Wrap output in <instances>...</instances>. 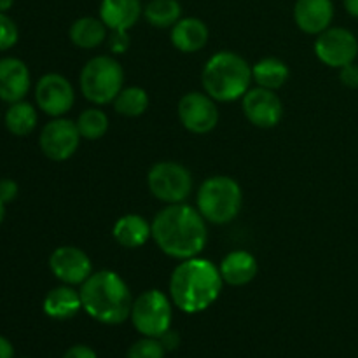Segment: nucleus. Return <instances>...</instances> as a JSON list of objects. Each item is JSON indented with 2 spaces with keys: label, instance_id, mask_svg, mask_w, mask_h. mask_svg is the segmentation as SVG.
Listing matches in <instances>:
<instances>
[{
  "label": "nucleus",
  "instance_id": "5",
  "mask_svg": "<svg viewBox=\"0 0 358 358\" xmlns=\"http://www.w3.org/2000/svg\"><path fill=\"white\" fill-rule=\"evenodd\" d=\"M243 206L240 184L227 175L210 177L196 192V208L210 224L224 226L233 222Z\"/></svg>",
  "mask_w": 358,
  "mask_h": 358
},
{
  "label": "nucleus",
  "instance_id": "9",
  "mask_svg": "<svg viewBox=\"0 0 358 358\" xmlns=\"http://www.w3.org/2000/svg\"><path fill=\"white\" fill-rule=\"evenodd\" d=\"M315 55L324 65L331 69H343L357 59L358 38L348 28L331 27L317 35Z\"/></svg>",
  "mask_w": 358,
  "mask_h": 358
},
{
  "label": "nucleus",
  "instance_id": "7",
  "mask_svg": "<svg viewBox=\"0 0 358 358\" xmlns=\"http://www.w3.org/2000/svg\"><path fill=\"white\" fill-rule=\"evenodd\" d=\"M171 299L157 289L145 290L133 299L131 318L133 327L145 338L159 339L171 327Z\"/></svg>",
  "mask_w": 358,
  "mask_h": 358
},
{
  "label": "nucleus",
  "instance_id": "32",
  "mask_svg": "<svg viewBox=\"0 0 358 358\" xmlns=\"http://www.w3.org/2000/svg\"><path fill=\"white\" fill-rule=\"evenodd\" d=\"M17 192H20V187H17V184L13 178H2L0 180V201L3 205L14 201L17 198Z\"/></svg>",
  "mask_w": 358,
  "mask_h": 358
},
{
  "label": "nucleus",
  "instance_id": "16",
  "mask_svg": "<svg viewBox=\"0 0 358 358\" xmlns=\"http://www.w3.org/2000/svg\"><path fill=\"white\" fill-rule=\"evenodd\" d=\"M294 21L308 35H320L332 27L334 3L332 0H296Z\"/></svg>",
  "mask_w": 358,
  "mask_h": 358
},
{
  "label": "nucleus",
  "instance_id": "38",
  "mask_svg": "<svg viewBox=\"0 0 358 358\" xmlns=\"http://www.w3.org/2000/svg\"><path fill=\"white\" fill-rule=\"evenodd\" d=\"M3 217H6V205H3V203L0 201V224H2Z\"/></svg>",
  "mask_w": 358,
  "mask_h": 358
},
{
  "label": "nucleus",
  "instance_id": "31",
  "mask_svg": "<svg viewBox=\"0 0 358 358\" xmlns=\"http://www.w3.org/2000/svg\"><path fill=\"white\" fill-rule=\"evenodd\" d=\"M108 45H110V51L115 52V55H122V52L128 51L129 48L128 31H112L110 38H108Z\"/></svg>",
  "mask_w": 358,
  "mask_h": 358
},
{
  "label": "nucleus",
  "instance_id": "10",
  "mask_svg": "<svg viewBox=\"0 0 358 358\" xmlns=\"http://www.w3.org/2000/svg\"><path fill=\"white\" fill-rule=\"evenodd\" d=\"M178 119L187 131L206 135L219 124L220 112L217 101L205 91L185 93L178 101Z\"/></svg>",
  "mask_w": 358,
  "mask_h": 358
},
{
  "label": "nucleus",
  "instance_id": "18",
  "mask_svg": "<svg viewBox=\"0 0 358 358\" xmlns=\"http://www.w3.org/2000/svg\"><path fill=\"white\" fill-rule=\"evenodd\" d=\"M171 44L180 52L191 55L198 52L208 44L210 30L206 23L199 17H180L177 23L171 27Z\"/></svg>",
  "mask_w": 358,
  "mask_h": 358
},
{
  "label": "nucleus",
  "instance_id": "33",
  "mask_svg": "<svg viewBox=\"0 0 358 358\" xmlns=\"http://www.w3.org/2000/svg\"><path fill=\"white\" fill-rule=\"evenodd\" d=\"M63 358H98L96 353L86 345H76L70 350H66V353Z\"/></svg>",
  "mask_w": 358,
  "mask_h": 358
},
{
  "label": "nucleus",
  "instance_id": "21",
  "mask_svg": "<svg viewBox=\"0 0 358 358\" xmlns=\"http://www.w3.org/2000/svg\"><path fill=\"white\" fill-rule=\"evenodd\" d=\"M42 310L52 320H70L83 310L80 292L72 285L55 287L44 297Z\"/></svg>",
  "mask_w": 358,
  "mask_h": 358
},
{
  "label": "nucleus",
  "instance_id": "30",
  "mask_svg": "<svg viewBox=\"0 0 358 358\" xmlns=\"http://www.w3.org/2000/svg\"><path fill=\"white\" fill-rule=\"evenodd\" d=\"M339 80H341L343 86L352 87L357 90L358 87V65L355 62L350 63V65L339 69Z\"/></svg>",
  "mask_w": 358,
  "mask_h": 358
},
{
  "label": "nucleus",
  "instance_id": "27",
  "mask_svg": "<svg viewBox=\"0 0 358 358\" xmlns=\"http://www.w3.org/2000/svg\"><path fill=\"white\" fill-rule=\"evenodd\" d=\"M76 124L80 133V138L91 140V142L93 140H100L101 136L107 135L108 128H110L108 115L98 107H90L80 112Z\"/></svg>",
  "mask_w": 358,
  "mask_h": 358
},
{
  "label": "nucleus",
  "instance_id": "15",
  "mask_svg": "<svg viewBox=\"0 0 358 358\" xmlns=\"http://www.w3.org/2000/svg\"><path fill=\"white\" fill-rule=\"evenodd\" d=\"M30 86L31 79L27 63L13 56L0 59V100L7 103L24 100Z\"/></svg>",
  "mask_w": 358,
  "mask_h": 358
},
{
  "label": "nucleus",
  "instance_id": "6",
  "mask_svg": "<svg viewBox=\"0 0 358 358\" xmlns=\"http://www.w3.org/2000/svg\"><path fill=\"white\" fill-rule=\"evenodd\" d=\"M79 86L87 101L108 105L124 87V69L114 56H94L80 70Z\"/></svg>",
  "mask_w": 358,
  "mask_h": 358
},
{
  "label": "nucleus",
  "instance_id": "2",
  "mask_svg": "<svg viewBox=\"0 0 358 358\" xmlns=\"http://www.w3.org/2000/svg\"><path fill=\"white\" fill-rule=\"evenodd\" d=\"M219 266L208 259L192 257L178 262L170 276V299L180 311L189 315L208 310L222 292Z\"/></svg>",
  "mask_w": 358,
  "mask_h": 358
},
{
  "label": "nucleus",
  "instance_id": "17",
  "mask_svg": "<svg viewBox=\"0 0 358 358\" xmlns=\"http://www.w3.org/2000/svg\"><path fill=\"white\" fill-rule=\"evenodd\" d=\"M142 16L140 0H101L98 14L110 31H129Z\"/></svg>",
  "mask_w": 358,
  "mask_h": 358
},
{
  "label": "nucleus",
  "instance_id": "19",
  "mask_svg": "<svg viewBox=\"0 0 358 358\" xmlns=\"http://www.w3.org/2000/svg\"><path fill=\"white\" fill-rule=\"evenodd\" d=\"M224 283L231 287H245L257 276V259L247 250L229 252L219 266Z\"/></svg>",
  "mask_w": 358,
  "mask_h": 358
},
{
  "label": "nucleus",
  "instance_id": "4",
  "mask_svg": "<svg viewBox=\"0 0 358 358\" xmlns=\"http://www.w3.org/2000/svg\"><path fill=\"white\" fill-rule=\"evenodd\" d=\"M252 83V66L238 52L219 51L210 56L203 66V90L215 101L229 103L241 100Z\"/></svg>",
  "mask_w": 358,
  "mask_h": 358
},
{
  "label": "nucleus",
  "instance_id": "36",
  "mask_svg": "<svg viewBox=\"0 0 358 358\" xmlns=\"http://www.w3.org/2000/svg\"><path fill=\"white\" fill-rule=\"evenodd\" d=\"M345 9L350 16L358 20V0H345Z\"/></svg>",
  "mask_w": 358,
  "mask_h": 358
},
{
  "label": "nucleus",
  "instance_id": "14",
  "mask_svg": "<svg viewBox=\"0 0 358 358\" xmlns=\"http://www.w3.org/2000/svg\"><path fill=\"white\" fill-rule=\"evenodd\" d=\"M49 269L65 285H83L93 275V262L90 255L79 247L63 245L49 257Z\"/></svg>",
  "mask_w": 358,
  "mask_h": 358
},
{
  "label": "nucleus",
  "instance_id": "13",
  "mask_svg": "<svg viewBox=\"0 0 358 358\" xmlns=\"http://www.w3.org/2000/svg\"><path fill=\"white\" fill-rule=\"evenodd\" d=\"M241 108L250 124L257 128H275L283 115V103L273 90L255 86L250 87L241 98Z\"/></svg>",
  "mask_w": 358,
  "mask_h": 358
},
{
  "label": "nucleus",
  "instance_id": "34",
  "mask_svg": "<svg viewBox=\"0 0 358 358\" xmlns=\"http://www.w3.org/2000/svg\"><path fill=\"white\" fill-rule=\"evenodd\" d=\"M159 341H161V345L164 346V350H166V352H170V350L177 348L178 343H180V339H178L177 332H173V331H171V329H170V331L164 332V334L161 336Z\"/></svg>",
  "mask_w": 358,
  "mask_h": 358
},
{
  "label": "nucleus",
  "instance_id": "24",
  "mask_svg": "<svg viewBox=\"0 0 358 358\" xmlns=\"http://www.w3.org/2000/svg\"><path fill=\"white\" fill-rule=\"evenodd\" d=\"M37 110L31 103L21 100L10 103L6 112V128L14 136H28L37 126Z\"/></svg>",
  "mask_w": 358,
  "mask_h": 358
},
{
  "label": "nucleus",
  "instance_id": "29",
  "mask_svg": "<svg viewBox=\"0 0 358 358\" xmlns=\"http://www.w3.org/2000/svg\"><path fill=\"white\" fill-rule=\"evenodd\" d=\"M17 38H20V30L16 23L6 13H0V51L14 48Z\"/></svg>",
  "mask_w": 358,
  "mask_h": 358
},
{
  "label": "nucleus",
  "instance_id": "20",
  "mask_svg": "<svg viewBox=\"0 0 358 358\" xmlns=\"http://www.w3.org/2000/svg\"><path fill=\"white\" fill-rule=\"evenodd\" d=\"M112 236L115 243L122 248H140L152 238V226L149 220L136 213H126L115 220L112 227Z\"/></svg>",
  "mask_w": 358,
  "mask_h": 358
},
{
  "label": "nucleus",
  "instance_id": "1",
  "mask_svg": "<svg viewBox=\"0 0 358 358\" xmlns=\"http://www.w3.org/2000/svg\"><path fill=\"white\" fill-rule=\"evenodd\" d=\"M152 240L164 255L177 261L198 257L208 241V227L198 208L187 203L164 206L152 219Z\"/></svg>",
  "mask_w": 358,
  "mask_h": 358
},
{
  "label": "nucleus",
  "instance_id": "25",
  "mask_svg": "<svg viewBox=\"0 0 358 358\" xmlns=\"http://www.w3.org/2000/svg\"><path fill=\"white\" fill-rule=\"evenodd\" d=\"M143 17L154 28H171L182 17V6L178 0H149Z\"/></svg>",
  "mask_w": 358,
  "mask_h": 358
},
{
  "label": "nucleus",
  "instance_id": "23",
  "mask_svg": "<svg viewBox=\"0 0 358 358\" xmlns=\"http://www.w3.org/2000/svg\"><path fill=\"white\" fill-rule=\"evenodd\" d=\"M290 77V70L285 62L278 58H262L255 65H252V79L257 86L266 87V90H280L285 86Z\"/></svg>",
  "mask_w": 358,
  "mask_h": 358
},
{
  "label": "nucleus",
  "instance_id": "3",
  "mask_svg": "<svg viewBox=\"0 0 358 358\" xmlns=\"http://www.w3.org/2000/svg\"><path fill=\"white\" fill-rule=\"evenodd\" d=\"M83 310L93 320L105 325H119L131 315L133 297L124 280L110 269L93 271L80 285Z\"/></svg>",
  "mask_w": 358,
  "mask_h": 358
},
{
  "label": "nucleus",
  "instance_id": "26",
  "mask_svg": "<svg viewBox=\"0 0 358 358\" xmlns=\"http://www.w3.org/2000/svg\"><path fill=\"white\" fill-rule=\"evenodd\" d=\"M112 103H114L117 114L126 115V117H140V115L147 112L150 100L143 87L129 86L122 87V91L115 96Z\"/></svg>",
  "mask_w": 358,
  "mask_h": 358
},
{
  "label": "nucleus",
  "instance_id": "35",
  "mask_svg": "<svg viewBox=\"0 0 358 358\" xmlns=\"http://www.w3.org/2000/svg\"><path fill=\"white\" fill-rule=\"evenodd\" d=\"M0 358H14L13 343L3 336H0Z\"/></svg>",
  "mask_w": 358,
  "mask_h": 358
},
{
  "label": "nucleus",
  "instance_id": "22",
  "mask_svg": "<svg viewBox=\"0 0 358 358\" xmlns=\"http://www.w3.org/2000/svg\"><path fill=\"white\" fill-rule=\"evenodd\" d=\"M108 28L100 17L83 16L72 23L69 37L72 44L79 49H94L107 41Z\"/></svg>",
  "mask_w": 358,
  "mask_h": 358
},
{
  "label": "nucleus",
  "instance_id": "11",
  "mask_svg": "<svg viewBox=\"0 0 358 358\" xmlns=\"http://www.w3.org/2000/svg\"><path fill=\"white\" fill-rule=\"evenodd\" d=\"M80 133L76 121L65 117H55L42 128L38 145L42 154L51 161H66L77 152L80 143Z\"/></svg>",
  "mask_w": 358,
  "mask_h": 358
},
{
  "label": "nucleus",
  "instance_id": "37",
  "mask_svg": "<svg viewBox=\"0 0 358 358\" xmlns=\"http://www.w3.org/2000/svg\"><path fill=\"white\" fill-rule=\"evenodd\" d=\"M14 0H0V13H7L13 7Z\"/></svg>",
  "mask_w": 358,
  "mask_h": 358
},
{
  "label": "nucleus",
  "instance_id": "12",
  "mask_svg": "<svg viewBox=\"0 0 358 358\" xmlns=\"http://www.w3.org/2000/svg\"><path fill=\"white\" fill-rule=\"evenodd\" d=\"M35 103L51 117H63L76 103V91L62 73H45L35 84Z\"/></svg>",
  "mask_w": 358,
  "mask_h": 358
},
{
  "label": "nucleus",
  "instance_id": "8",
  "mask_svg": "<svg viewBox=\"0 0 358 358\" xmlns=\"http://www.w3.org/2000/svg\"><path fill=\"white\" fill-rule=\"evenodd\" d=\"M147 187L150 194L166 205L185 203L191 196L194 180L184 164L177 161H159L147 173Z\"/></svg>",
  "mask_w": 358,
  "mask_h": 358
},
{
  "label": "nucleus",
  "instance_id": "28",
  "mask_svg": "<svg viewBox=\"0 0 358 358\" xmlns=\"http://www.w3.org/2000/svg\"><path fill=\"white\" fill-rule=\"evenodd\" d=\"M166 350L157 338L138 339L128 350V358H164Z\"/></svg>",
  "mask_w": 358,
  "mask_h": 358
}]
</instances>
